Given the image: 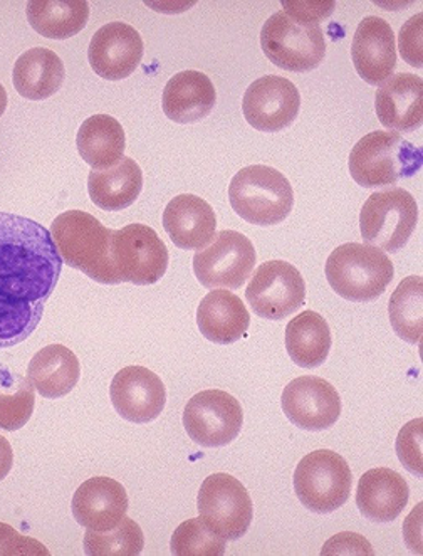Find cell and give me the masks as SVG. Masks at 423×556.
<instances>
[{
  "label": "cell",
  "instance_id": "6da1fadb",
  "mask_svg": "<svg viewBox=\"0 0 423 556\" xmlns=\"http://www.w3.org/2000/svg\"><path fill=\"white\" fill-rule=\"evenodd\" d=\"M63 263L51 230L0 212V350L20 345L39 327Z\"/></svg>",
  "mask_w": 423,
  "mask_h": 556
},
{
  "label": "cell",
  "instance_id": "7a4b0ae2",
  "mask_svg": "<svg viewBox=\"0 0 423 556\" xmlns=\"http://www.w3.org/2000/svg\"><path fill=\"white\" fill-rule=\"evenodd\" d=\"M113 232L94 215L82 211L63 212L51 226L52 239L64 263L101 285H121L113 267Z\"/></svg>",
  "mask_w": 423,
  "mask_h": 556
},
{
  "label": "cell",
  "instance_id": "3957f363",
  "mask_svg": "<svg viewBox=\"0 0 423 556\" xmlns=\"http://www.w3.org/2000/svg\"><path fill=\"white\" fill-rule=\"evenodd\" d=\"M348 165L358 186L390 187L422 170V149L395 131H372L352 147Z\"/></svg>",
  "mask_w": 423,
  "mask_h": 556
},
{
  "label": "cell",
  "instance_id": "277c9868",
  "mask_svg": "<svg viewBox=\"0 0 423 556\" xmlns=\"http://www.w3.org/2000/svg\"><path fill=\"white\" fill-rule=\"evenodd\" d=\"M394 276L390 257L375 245L348 242L334 249L326 261V279L334 293L352 303L379 300Z\"/></svg>",
  "mask_w": 423,
  "mask_h": 556
},
{
  "label": "cell",
  "instance_id": "5b68a950",
  "mask_svg": "<svg viewBox=\"0 0 423 556\" xmlns=\"http://www.w3.org/2000/svg\"><path fill=\"white\" fill-rule=\"evenodd\" d=\"M229 201L235 214L254 226H278L293 211L294 190L282 172L268 165H251L234 175Z\"/></svg>",
  "mask_w": 423,
  "mask_h": 556
},
{
  "label": "cell",
  "instance_id": "8992f818",
  "mask_svg": "<svg viewBox=\"0 0 423 556\" xmlns=\"http://www.w3.org/2000/svg\"><path fill=\"white\" fill-rule=\"evenodd\" d=\"M260 48L272 64L291 73L316 70L326 56V39L320 24L302 23L282 11L264 23Z\"/></svg>",
  "mask_w": 423,
  "mask_h": 556
},
{
  "label": "cell",
  "instance_id": "52a82bcc",
  "mask_svg": "<svg viewBox=\"0 0 423 556\" xmlns=\"http://www.w3.org/2000/svg\"><path fill=\"white\" fill-rule=\"evenodd\" d=\"M419 205L412 193L400 187L372 193L360 212L363 241L385 253H398L415 232Z\"/></svg>",
  "mask_w": 423,
  "mask_h": 556
},
{
  "label": "cell",
  "instance_id": "ba28073f",
  "mask_svg": "<svg viewBox=\"0 0 423 556\" xmlns=\"http://www.w3.org/2000/svg\"><path fill=\"white\" fill-rule=\"evenodd\" d=\"M352 488L348 463L330 450L303 457L294 471V491L302 505L318 515H328L346 505Z\"/></svg>",
  "mask_w": 423,
  "mask_h": 556
},
{
  "label": "cell",
  "instance_id": "9c48e42d",
  "mask_svg": "<svg viewBox=\"0 0 423 556\" xmlns=\"http://www.w3.org/2000/svg\"><path fill=\"white\" fill-rule=\"evenodd\" d=\"M198 518L227 542L241 540L254 518L253 500L239 479L226 472L208 476L197 497Z\"/></svg>",
  "mask_w": 423,
  "mask_h": 556
},
{
  "label": "cell",
  "instance_id": "30bf717a",
  "mask_svg": "<svg viewBox=\"0 0 423 556\" xmlns=\"http://www.w3.org/2000/svg\"><path fill=\"white\" fill-rule=\"evenodd\" d=\"M257 254L238 230H220L208 248L193 256V273L208 290H239L253 275Z\"/></svg>",
  "mask_w": 423,
  "mask_h": 556
},
{
  "label": "cell",
  "instance_id": "8fae6325",
  "mask_svg": "<svg viewBox=\"0 0 423 556\" xmlns=\"http://www.w3.org/2000/svg\"><path fill=\"white\" fill-rule=\"evenodd\" d=\"M112 261L119 281L155 285L167 273L168 249L152 227L130 224L113 232Z\"/></svg>",
  "mask_w": 423,
  "mask_h": 556
},
{
  "label": "cell",
  "instance_id": "7c38bea8",
  "mask_svg": "<svg viewBox=\"0 0 423 556\" xmlns=\"http://www.w3.org/2000/svg\"><path fill=\"white\" fill-rule=\"evenodd\" d=\"M245 300L260 318L281 321L305 304V278L286 261H268L251 278Z\"/></svg>",
  "mask_w": 423,
  "mask_h": 556
},
{
  "label": "cell",
  "instance_id": "4fadbf2b",
  "mask_svg": "<svg viewBox=\"0 0 423 556\" xmlns=\"http://www.w3.org/2000/svg\"><path fill=\"white\" fill-rule=\"evenodd\" d=\"M244 412L238 399L223 390H204L190 399L183 410V427L195 444L223 447L241 434Z\"/></svg>",
  "mask_w": 423,
  "mask_h": 556
},
{
  "label": "cell",
  "instance_id": "5bb4252c",
  "mask_svg": "<svg viewBox=\"0 0 423 556\" xmlns=\"http://www.w3.org/2000/svg\"><path fill=\"white\" fill-rule=\"evenodd\" d=\"M302 94L294 83L278 75L256 79L245 91L242 112L251 127L278 134L291 127L299 116Z\"/></svg>",
  "mask_w": 423,
  "mask_h": 556
},
{
  "label": "cell",
  "instance_id": "9a60e30c",
  "mask_svg": "<svg viewBox=\"0 0 423 556\" xmlns=\"http://www.w3.org/2000/svg\"><path fill=\"white\" fill-rule=\"evenodd\" d=\"M281 404L287 419L309 432L330 429L342 416L339 393L328 380L315 375L294 379L282 392Z\"/></svg>",
  "mask_w": 423,
  "mask_h": 556
},
{
  "label": "cell",
  "instance_id": "2e32d148",
  "mask_svg": "<svg viewBox=\"0 0 423 556\" xmlns=\"http://www.w3.org/2000/svg\"><path fill=\"white\" fill-rule=\"evenodd\" d=\"M110 395L119 416L133 424L153 422L167 404V389L161 377L138 365L121 368L115 375Z\"/></svg>",
  "mask_w": 423,
  "mask_h": 556
},
{
  "label": "cell",
  "instance_id": "e0dca14e",
  "mask_svg": "<svg viewBox=\"0 0 423 556\" xmlns=\"http://www.w3.org/2000/svg\"><path fill=\"white\" fill-rule=\"evenodd\" d=\"M143 39L130 24L110 23L101 27L88 48V60L100 78L121 81L130 78L143 60Z\"/></svg>",
  "mask_w": 423,
  "mask_h": 556
},
{
  "label": "cell",
  "instance_id": "ac0fdd59",
  "mask_svg": "<svg viewBox=\"0 0 423 556\" xmlns=\"http://www.w3.org/2000/svg\"><path fill=\"white\" fill-rule=\"evenodd\" d=\"M351 60L368 85H382L392 78L397 67V42L390 24L376 15L364 17L352 38Z\"/></svg>",
  "mask_w": 423,
  "mask_h": 556
},
{
  "label": "cell",
  "instance_id": "d6986e66",
  "mask_svg": "<svg viewBox=\"0 0 423 556\" xmlns=\"http://www.w3.org/2000/svg\"><path fill=\"white\" fill-rule=\"evenodd\" d=\"M70 508L81 527L93 531L113 530L127 516V490L115 479L98 476L76 490Z\"/></svg>",
  "mask_w": 423,
  "mask_h": 556
},
{
  "label": "cell",
  "instance_id": "ffe728a7",
  "mask_svg": "<svg viewBox=\"0 0 423 556\" xmlns=\"http://www.w3.org/2000/svg\"><path fill=\"white\" fill-rule=\"evenodd\" d=\"M376 116L386 130L412 134L422 127L423 81L412 73H398L382 83L375 97Z\"/></svg>",
  "mask_w": 423,
  "mask_h": 556
},
{
  "label": "cell",
  "instance_id": "44dd1931",
  "mask_svg": "<svg viewBox=\"0 0 423 556\" xmlns=\"http://www.w3.org/2000/svg\"><path fill=\"white\" fill-rule=\"evenodd\" d=\"M164 227L177 248L202 251L216 238V212L201 197L182 193L165 207Z\"/></svg>",
  "mask_w": 423,
  "mask_h": 556
},
{
  "label": "cell",
  "instance_id": "7402d4cb",
  "mask_svg": "<svg viewBox=\"0 0 423 556\" xmlns=\"http://www.w3.org/2000/svg\"><path fill=\"white\" fill-rule=\"evenodd\" d=\"M409 482L394 469H370L358 482V509L375 523L395 521L409 505Z\"/></svg>",
  "mask_w": 423,
  "mask_h": 556
},
{
  "label": "cell",
  "instance_id": "603a6c76",
  "mask_svg": "<svg viewBox=\"0 0 423 556\" xmlns=\"http://www.w3.org/2000/svg\"><path fill=\"white\" fill-rule=\"evenodd\" d=\"M217 103L216 86L201 71H182L167 83L162 108L168 119L190 125L210 115Z\"/></svg>",
  "mask_w": 423,
  "mask_h": 556
},
{
  "label": "cell",
  "instance_id": "cb8c5ba5",
  "mask_svg": "<svg viewBox=\"0 0 423 556\" xmlns=\"http://www.w3.org/2000/svg\"><path fill=\"white\" fill-rule=\"evenodd\" d=\"M197 325L208 342L231 345L249 330L251 315L234 293L211 290L198 304Z\"/></svg>",
  "mask_w": 423,
  "mask_h": 556
},
{
  "label": "cell",
  "instance_id": "d4e9b609",
  "mask_svg": "<svg viewBox=\"0 0 423 556\" xmlns=\"http://www.w3.org/2000/svg\"><path fill=\"white\" fill-rule=\"evenodd\" d=\"M66 78L63 60L48 48H33L15 61L12 83L21 97L42 101L54 97Z\"/></svg>",
  "mask_w": 423,
  "mask_h": 556
},
{
  "label": "cell",
  "instance_id": "484cf974",
  "mask_svg": "<svg viewBox=\"0 0 423 556\" xmlns=\"http://www.w3.org/2000/svg\"><path fill=\"white\" fill-rule=\"evenodd\" d=\"M79 377L78 356L64 345L44 346L27 367V379L44 399L66 397L78 386Z\"/></svg>",
  "mask_w": 423,
  "mask_h": 556
},
{
  "label": "cell",
  "instance_id": "4316f807",
  "mask_svg": "<svg viewBox=\"0 0 423 556\" xmlns=\"http://www.w3.org/2000/svg\"><path fill=\"white\" fill-rule=\"evenodd\" d=\"M143 190V172L133 159L123 156L121 162L106 170H91L88 192L94 205L103 211L118 212L134 204Z\"/></svg>",
  "mask_w": 423,
  "mask_h": 556
},
{
  "label": "cell",
  "instance_id": "83f0119b",
  "mask_svg": "<svg viewBox=\"0 0 423 556\" xmlns=\"http://www.w3.org/2000/svg\"><path fill=\"white\" fill-rule=\"evenodd\" d=\"M76 146L81 159L93 170H106L121 162L127 137L118 119L110 115H94L82 123Z\"/></svg>",
  "mask_w": 423,
  "mask_h": 556
},
{
  "label": "cell",
  "instance_id": "f1b7e54d",
  "mask_svg": "<svg viewBox=\"0 0 423 556\" xmlns=\"http://www.w3.org/2000/svg\"><path fill=\"white\" fill-rule=\"evenodd\" d=\"M26 12L36 33L56 41L81 33L90 20V4L86 0H33Z\"/></svg>",
  "mask_w": 423,
  "mask_h": 556
},
{
  "label": "cell",
  "instance_id": "f546056e",
  "mask_svg": "<svg viewBox=\"0 0 423 556\" xmlns=\"http://www.w3.org/2000/svg\"><path fill=\"white\" fill-rule=\"evenodd\" d=\"M331 345L330 325L320 313L303 312L287 323L286 350L297 367H321L328 361Z\"/></svg>",
  "mask_w": 423,
  "mask_h": 556
},
{
  "label": "cell",
  "instance_id": "4dcf8cb0",
  "mask_svg": "<svg viewBox=\"0 0 423 556\" xmlns=\"http://www.w3.org/2000/svg\"><path fill=\"white\" fill-rule=\"evenodd\" d=\"M392 328L403 342H422L423 281L422 276L405 278L392 294L388 303Z\"/></svg>",
  "mask_w": 423,
  "mask_h": 556
},
{
  "label": "cell",
  "instance_id": "1f68e13d",
  "mask_svg": "<svg viewBox=\"0 0 423 556\" xmlns=\"http://www.w3.org/2000/svg\"><path fill=\"white\" fill-rule=\"evenodd\" d=\"M34 404L36 395L29 379L0 365V429H23L33 417Z\"/></svg>",
  "mask_w": 423,
  "mask_h": 556
},
{
  "label": "cell",
  "instance_id": "d6a6232c",
  "mask_svg": "<svg viewBox=\"0 0 423 556\" xmlns=\"http://www.w3.org/2000/svg\"><path fill=\"white\" fill-rule=\"evenodd\" d=\"M143 548V531L137 521L127 516L113 530H88L85 534V553L90 556H137Z\"/></svg>",
  "mask_w": 423,
  "mask_h": 556
},
{
  "label": "cell",
  "instance_id": "836d02e7",
  "mask_svg": "<svg viewBox=\"0 0 423 556\" xmlns=\"http://www.w3.org/2000/svg\"><path fill=\"white\" fill-rule=\"evenodd\" d=\"M226 545L227 540L214 533L201 518L183 521L170 542L175 556H222Z\"/></svg>",
  "mask_w": 423,
  "mask_h": 556
},
{
  "label": "cell",
  "instance_id": "e575fe53",
  "mask_svg": "<svg viewBox=\"0 0 423 556\" xmlns=\"http://www.w3.org/2000/svg\"><path fill=\"white\" fill-rule=\"evenodd\" d=\"M422 435H423V420H410L403 429L398 432L397 442H395V450H397L398 459L403 464L407 471L415 476L423 475L422 463Z\"/></svg>",
  "mask_w": 423,
  "mask_h": 556
},
{
  "label": "cell",
  "instance_id": "d590c367",
  "mask_svg": "<svg viewBox=\"0 0 423 556\" xmlns=\"http://www.w3.org/2000/svg\"><path fill=\"white\" fill-rule=\"evenodd\" d=\"M49 556V549L34 538L24 536L20 531L0 523V556Z\"/></svg>",
  "mask_w": 423,
  "mask_h": 556
},
{
  "label": "cell",
  "instance_id": "8d00e7d4",
  "mask_svg": "<svg viewBox=\"0 0 423 556\" xmlns=\"http://www.w3.org/2000/svg\"><path fill=\"white\" fill-rule=\"evenodd\" d=\"M422 20V12L413 15L412 20L401 27L400 36H398V49H400L401 58L413 67L423 66Z\"/></svg>",
  "mask_w": 423,
  "mask_h": 556
},
{
  "label": "cell",
  "instance_id": "74e56055",
  "mask_svg": "<svg viewBox=\"0 0 423 556\" xmlns=\"http://www.w3.org/2000/svg\"><path fill=\"white\" fill-rule=\"evenodd\" d=\"M372 545L367 538L357 533H339L328 540L326 545L321 549V555H373Z\"/></svg>",
  "mask_w": 423,
  "mask_h": 556
},
{
  "label": "cell",
  "instance_id": "f35d334b",
  "mask_svg": "<svg viewBox=\"0 0 423 556\" xmlns=\"http://www.w3.org/2000/svg\"><path fill=\"white\" fill-rule=\"evenodd\" d=\"M282 8L293 20L320 24L333 14L334 2H282Z\"/></svg>",
  "mask_w": 423,
  "mask_h": 556
},
{
  "label": "cell",
  "instance_id": "ab89813d",
  "mask_svg": "<svg viewBox=\"0 0 423 556\" xmlns=\"http://www.w3.org/2000/svg\"><path fill=\"white\" fill-rule=\"evenodd\" d=\"M420 515H422V503H420L419 506H415L412 515L407 518L403 534L410 549L422 555V542H420V530H422V523H420V521H422V519H420Z\"/></svg>",
  "mask_w": 423,
  "mask_h": 556
},
{
  "label": "cell",
  "instance_id": "60d3db41",
  "mask_svg": "<svg viewBox=\"0 0 423 556\" xmlns=\"http://www.w3.org/2000/svg\"><path fill=\"white\" fill-rule=\"evenodd\" d=\"M14 466V453L8 439L0 435V481H4Z\"/></svg>",
  "mask_w": 423,
  "mask_h": 556
},
{
  "label": "cell",
  "instance_id": "b9f144b4",
  "mask_svg": "<svg viewBox=\"0 0 423 556\" xmlns=\"http://www.w3.org/2000/svg\"><path fill=\"white\" fill-rule=\"evenodd\" d=\"M5 108H8V93L4 86L0 85V116L4 115Z\"/></svg>",
  "mask_w": 423,
  "mask_h": 556
}]
</instances>
